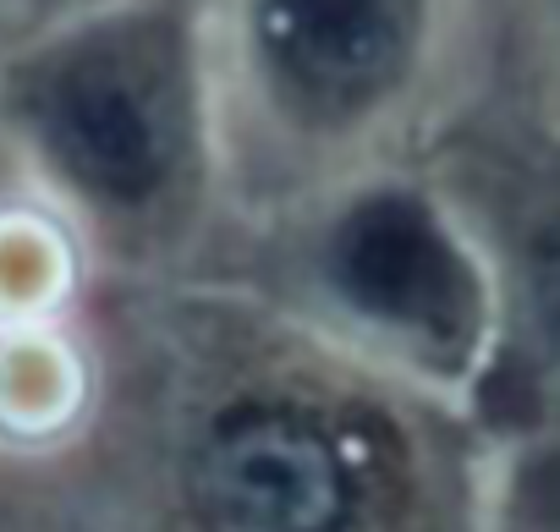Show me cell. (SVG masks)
Wrapping results in <instances>:
<instances>
[{"label": "cell", "mask_w": 560, "mask_h": 532, "mask_svg": "<svg viewBox=\"0 0 560 532\" xmlns=\"http://www.w3.org/2000/svg\"><path fill=\"white\" fill-rule=\"evenodd\" d=\"M67 286V247L45 220H0V314L34 319Z\"/></svg>", "instance_id": "6"}, {"label": "cell", "mask_w": 560, "mask_h": 532, "mask_svg": "<svg viewBox=\"0 0 560 532\" xmlns=\"http://www.w3.org/2000/svg\"><path fill=\"white\" fill-rule=\"evenodd\" d=\"M50 165L100 203H143L165 176V132L138 78L105 50H67L23 94Z\"/></svg>", "instance_id": "1"}, {"label": "cell", "mask_w": 560, "mask_h": 532, "mask_svg": "<svg viewBox=\"0 0 560 532\" xmlns=\"http://www.w3.org/2000/svg\"><path fill=\"white\" fill-rule=\"evenodd\" d=\"M83 379L78 363L45 335L0 341V428L7 434H50L78 412Z\"/></svg>", "instance_id": "5"}, {"label": "cell", "mask_w": 560, "mask_h": 532, "mask_svg": "<svg viewBox=\"0 0 560 532\" xmlns=\"http://www.w3.org/2000/svg\"><path fill=\"white\" fill-rule=\"evenodd\" d=\"M269 50L319 94L374 88L407 50L412 0H269Z\"/></svg>", "instance_id": "4"}, {"label": "cell", "mask_w": 560, "mask_h": 532, "mask_svg": "<svg viewBox=\"0 0 560 532\" xmlns=\"http://www.w3.org/2000/svg\"><path fill=\"white\" fill-rule=\"evenodd\" d=\"M203 532H336L347 516V472L336 450L298 423H242L198 461Z\"/></svg>", "instance_id": "2"}, {"label": "cell", "mask_w": 560, "mask_h": 532, "mask_svg": "<svg viewBox=\"0 0 560 532\" xmlns=\"http://www.w3.org/2000/svg\"><path fill=\"white\" fill-rule=\"evenodd\" d=\"M336 281L363 314L423 335L456 330L472 303L456 252L407 198H374L341 225Z\"/></svg>", "instance_id": "3"}]
</instances>
